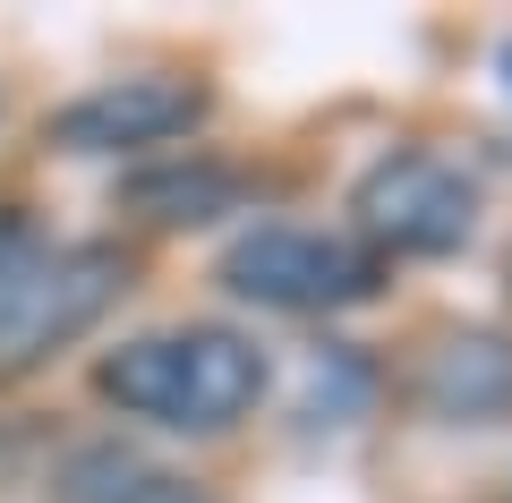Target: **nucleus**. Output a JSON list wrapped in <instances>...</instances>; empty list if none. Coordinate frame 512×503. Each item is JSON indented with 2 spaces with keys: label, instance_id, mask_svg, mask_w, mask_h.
I'll return each mask as SVG.
<instances>
[{
  "label": "nucleus",
  "instance_id": "obj_1",
  "mask_svg": "<svg viewBox=\"0 0 512 503\" xmlns=\"http://www.w3.org/2000/svg\"><path fill=\"white\" fill-rule=\"evenodd\" d=\"M94 393L128 418H154L171 435H222L265 401V350L231 324H180L137 333L94 367Z\"/></svg>",
  "mask_w": 512,
  "mask_h": 503
},
{
  "label": "nucleus",
  "instance_id": "obj_2",
  "mask_svg": "<svg viewBox=\"0 0 512 503\" xmlns=\"http://www.w3.org/2000/svg\"><path fill=\"white\" fill-rule=\"evenodd\" d=\"M128 290L120 248H26L0 273V384L35 376Z\"/></svg>",
  "mask_w": 512,
  "mask_h": 503
},
{
  "label": "nucleus",
  "instance_id": "obj_3",
  "mask_svg": "<svg viewBox=\"0 0 512 503\" xmlns=\"http://www.w3.org/2000/svg\"><path fill=\"white\" fill-rule=\"evenodd\" d=\"M222 282L256 307H282V316H316V307H350L376 290V256L350 248L333 231H299V222H265L222 256Z\"/></svg>",
  "mask_w": 512,
  "mask_h": 503
},
{
  "label": "nucleus",
  "instance_id": "obj_4",
  "mask_svg": "<svg viewBox=\"0 0 512 503\" xmlns=\"http://www.w3.org/2000/svg\"><path fill=\"white\" fill-rule=\"evenodd\" d=\"M359 222L393 256H453L478 231V188L461 180V162L427 154V145H402V154H384L359 180Z\"/></svg>",
  "mask_w": 512,
  "mask_h": 503
},
{
  "label": "nucleus",
  "instance_id": "obj_5",
  "mask_svg": "<svg viewBox=\"0 0 512 503\" xmlns=\"http://www.w3.org/2000/svg\"><path fill=\"white\" fill-rule=\"evenodd\" d=\"M197 120H205V86H188V77H111V86L52 111V145H69V154H128V145H171Z\"/></svg>",
  "mask_w": 512,
  "mask_h": 503
},
{
  "label": "nucleus",
  "instance_id": "obj_6",
  "mask_svg": "<svg viewBox=\"0 0 512 503\" xmlns=\"http://www.w3.org/2000/svg\"><path fill=\"white\" fill-rule=\"evenodd\" d=\"M419 410L444 427H487L512 410V350L495 333H436L419 359Z\"/></svg>",
  "mask_w": 512,
  "mask_h": 503
},
{
  "label": "nucleus",
  "instance_id": "obj_7",
  "mask_svg": "<svg viewBox=\"0 0 512 503\" xmlns=\"http://www.w3.org/2000/svg\"><path fill=\"white\" fill-rule=\"evenodd\" d=\"M60 495H69V503H214L197 478H180V469H154L146 452H120V444H86V452H69V469H60Z\"/></svg>",
  "mask_w": 512,
  "mask_h": 503
},
{
  "label": "nucleus",
  "instance_id": "obj_8",
  "mask_svg": "<svg viewBox=\"0 0 512 503\" xmlns=\"http://www.w3.org/2000/svg\"><path fill=\"white\" fill-rule=\"evenodd\" d=\"M231 197H239V180H231V171H214V162H188V171H146V180H137V205H146L154 222H214Z\"/></svg>",
  "mask_w": 512,
  "mask_h": 503
},
{
  "label": "nucleus",
  "instance_id": "obj_9",
  "mask_svg": "<svg viewBox=\"0 0 512 503\" xmlns=\"http://www.w3.org/2000/svg\"><path fill=\"white\" fill-rule=\"evenodd\" d=\"M504 86H512V43H504Z\"/></svg>",
  "mask_w": 512,
  "mask_h": 503
}]
</instances>
